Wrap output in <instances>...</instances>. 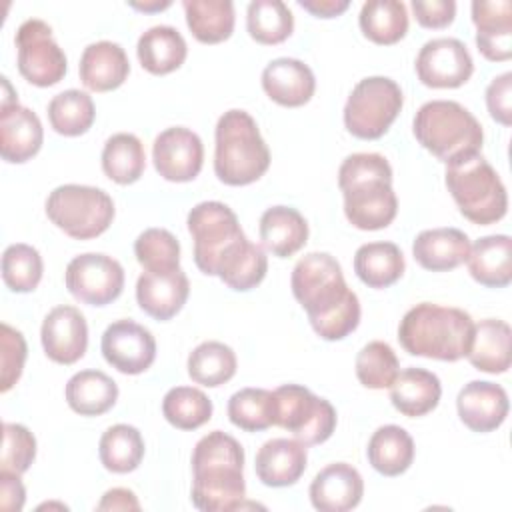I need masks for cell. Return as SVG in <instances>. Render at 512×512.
I'll return each instance as SVG.
<instances>
[{
	"mask_svg": "<svg viewBox=\"0 0 512 512\" xmlns=\"http://www.w3.org/2000/svg\"><path fill=\"white\" fill-rule=\"evenodd\" d=\"M290 286L320 338L342 340L356 330L360 302L348 288L342 266L332 254L310 252L302 256L292 270Z\"/></svg>",
	"mask_w": 512,
	"mask_h": 512,
	"instance_id": "1",
	"label": "cell"
},
{
	"mask_svg": "<svg viewBox=\"0 0 512 512\" xmlns=\"http://www.w3.org/2000/svg\"><path fill=\"white\" fill-rule=\"evenodd\" d=\"M244 448L240 442L214 430L202 436L192 452V504L204 512L236 510L246 496Z\"/></svg>",
	"mask_w": 512,
	"mask_h": 512,
	"instance_id": "2",
	"label": "cell"
},
{
	"mask_svg": "<svg viewBox=\"0 0 512 512\" xmlns=\"http://www.w3.org/2000/svg\"><path fill=\"white\" fill-rule=\"evenodd\" d=\"M344 196V214L358 230L386 228L398 212L392 188V166L376 152H356L344 158L338 170Z\"/></svg>",
	"mask_w": 512,
	"mask_h": 512,
	"instance_id": "3",
	"label": "cell"
},
{
	"mask_svg": "<svg viewBox=\"0 0 512 512\" xmlns=\"http://www.w3.org/2000/svg\"><path fill=\"white\" fill-rule=\"evenodd\" d=\"M474 320L454 306L420 302L410 308L398 326V340L412 356L456 362L468 354Z\"/></svg>",
	"mask_w": 512,
	"mask_h": 512,
	"instance_id": "4",
	"label": "cell"
},
{
	"mask_svg": "<svg viewBox=\"0 0 512 512\" xmlns=\"http://www.w3.org/2000/svg\"><path fill=\"white\" fill-rule=\"evenodd\" d=\"M270 166V150L256 120L232 108L218 118L214 132V172L228 186L256 182Z\"/></svg>",
	"mask_w": 512,
	"mask_h": 512,
	"instance_id": "5",
	"label": "cell"
},
{
	"mask_svg": "<svg viewBox=\"0 0 512 512\" xmlns=\"http://www.w3.org/2000/svg\"><path fill=\"white\" fill-rule=\"evenodd\" d=\"M416 140L444 164L478 154L484 142L482 124L454 100H430L412 120Z\"/></svg>",
	"mask_w": 512,
	"mask_h": 512,
	"instance_id": "6",
	"label": "cell"
},
{
	"mask_svg": "<svg viewBox=\"0 0 512 512\" xmlns=\"http://www.w3.org/2000/svg\"><path fill=\"white\" fill-rule=\"evenodd\" d=\"M444 176L446 188L466 220L488 226L504 218L508 210L506 186L480 152L446 164Z\"/></svg>",
	"mask_w": 512,
	"mask_h": 512,
	"instance_id": "7",
	"label": "cell"
},
{
	"mask_svg": "<svg viewBox=\"0 0 512 512\" xmlns=\"http://www.w3.org/2000/svg\"><path fill=\"white\" fill-rule=\"evenodd\" d=\"M46 216L70 238L90 240L112 224L114 202L102 188L62 184L48 194Z\"/></svg>",
	"mask_w": 512,
	"mask_h": 512,
	"instance_id": "8",
	"label": "cell"
},
{
	"mask_svg": "<svg viewBox=\"0 0 512 512\" xmlns=\"http://www.w3.org/2000/svg\"><path fill=\"white\" fill-rule=\"evenodd\" d=\"M402 104V90L392 78H362L346 100L344 126L356 138L376 140L388 132L400 114Z\"/></svg>",
	"mask_w": 512,
	"mask_h": 512,
	"instance_id": "9",
	"label": "cell"
},
{
	"mask_svg": "<svg viewBox=\"0 0 512 512\" xmlns=\"http://www.w3.org/2000/svg\"><path fill=\"white\" fill-rule=\"evenodd\" d=\"M186 224L194 240V262L208 276H216L222 260L246 238L232 208L218 200L196 204Z\"/></svg>",
	"mask_w": 512,
	"mask_h": 512,
	"instance_id": "10",
	"label": "cell"
},
{
	"mask_svg": "<svg viewBox=\"0 0 512 512\" xmlns=\"http://www.w3.org/2000/svg\"><path fill=\"white\" fill-rule=\"evenodd\" d=\"M276 422L304 446L326 442L336 428L334 406L300 384H282L274 390Z\"/></svg>",
	"mask_w": 512,
	"mask_h": 512,
	"instance_id": "11",
	"label": "cell"
},
{
	"mask_svg": "<svg viewBox=\"0 0 512 512\" xmlns=\"http://www.w3.org/2000/svg\"><path fill=\"white\" fill-rule=\"evenodd\" d=\"M18 70L34 86L58 84L66 74L64 50L56 44L52 28L40 18L24 20L14 36Z\"/></svg>",
	"mask_w": 512,
	"mask_h": 512,
	"instance_id": "12",
	"label": "cell"
},
{
	"mask_svg": "<svg viewBox=\"0 0 512 512\" xmlns=\"http://www.w3.org/2000/svg\"><path fill=\"white\" fill-rule=\"evenodd\" d=\"M64 282L76 300L90 306H106L122 294L124 268L108 254L86 252L68 262Z\"/></svg>",
	"mask_w": 512,
	"mask_h": 512,
	"instance_id": "13",
	"label": "cell"
},
{
	"mask_svg": "<svg viewBox=\"0 0 512 512\" xmlns=\"http://www.w3.org/2000/svg\"><path fill=\"white\" fill-rule=\"evenodd\" d=\"M418 80L428 88H458L474 72L472 56L458 38H432L416 56Z\"/></svg>",
	"mask_w": 512,
	"mask_h": 512,
	"instance_id": "14",
	"label": "cell"
},
{
	"mask_svg": "<svg viewBox=\"0 0 512 512\" xmlns=\"http://www.w3.org/2000/svg\"><path fill=\"white\" fill-rule=\"evenodd\" d=\"M104 360L122 374H142L156 358L152 332L130 318L112 322L100 342Z\"/></svg>",
	"mask_w": 512,
	"mask_h": 512,
	"instance_id": "15",
	"label": "cell"
},
{
	"mask_svg": "<svg viewBox=\"0 0 512 512\" xmlns=\"http://www.w3.org/2000/svg\"><path fill=\"white\" fill-rule=\"evenodd\" d=\"M152 160L164 180L190 182L202 170L204 146L200 136L190 128L172 126L154 138Z\"/></svg>",
	"mask_w": 512,
	"mask_h": 512,
	"instance_id": "16",
	"label": "cell"
},
{
	"mask_svg": "<svg viewBox=\"0 0 512 512\" xmlns=\"http://www.w3.org/2000/svg\"><path fill=\"white\" fill-rule=\"evenodd\" d=\"M40 340L52 362L64 366L78 362L88 346V324L84 314L68 304L52 308L42 322Z\"/></svg>",
	"mask_w": 512,
	"mask_h": 512,
	"instance_id": "17",
	"label": "cell"
},
{
	"mask_svg": "<svg viewBox=\"0 0 512 512\" xmlns=\"http://www.w3.org/2000/svg\"><path fill=\"white\" fill-rule=\"evenodd\" d=\"M508 394L500 384L488 380H472L464 384L456 398L460 420L472 432H492L508 416Z\"/></svg>",
	"mask_w": 512,
	"mask_h": 512,
	"instance_id": "18",
	"label": "cell"
},
{
	"mask_svg": "<svg viewBox=\"0 0 512 512\" xmlns=\"http://www.w3.org/2000/svg\"><path fill=\"white\" fill-rule=\"evenodd\" d=\"M364 494L360 472L346 462L322 468L310 484V502L320 512H348L356 508Z\"/></svg>",
	"mask_w": 512,
	"mask_h": 512,
	"instance_id": "19",
	"label": "cell"
},
{
	"mask_svg": "<svg viewBox=\"0 0 512 512\" xmlns=\"http://www.w3.org/2000/svg\"><path fill=\"white\" fill-rule=\"evenodd\" d=\"M472 22L476 46L486 60L504 62L512 56V4L510 0H474Z\"/></svg>",
	"mask_w": 512,
	"mask_h": 512,
	"instance_id": "20",
	"label": "cell"
},
{
	"mask_svg": "<svg viewBox=\"0 0 512 512\" xmlns=\"http://www.w3.org/2000/svg\"><path fill=\"white\" fill-rule=\"evenodd\" d=\"M190 282L182 268L170 272H142L136 282L138 306L156 320H170L186 304Z\"/></svg>",
	"mask_w": 512,
	"mask_h": 512,
	"instance_id": "21",
	"label": "cell"
},
{
	"mask_svg": "<svg viewBox=\"0 0 512 512\" xmlns=\"http://www.w3.org/2000/svg\"><path fill=\"white\" fill-rule=\"evenodd\" d=\"M262 88L276 104L298 108L314 96L316 78L310 66L298 58H274L262 70Z\"/></svg>",
	"mask_w": 512,
	"mask_h": 512,
	"instance_id": "22",
	"label": "cell"
},
{
	"mask_svg": "<svg viewBox=\"0 0 512 512\" xmlns=\"http://www.w3.org/2000/svg\"><path fill=\"white\" fill-rule=\"evenodd\" d=\"M306 446L296 438H272L260 446L254 460L256 476L272 488L292 486L306 470Z\"/></svg>",
	"mask_w": 512,
	"mask_h": 512,
	"instance_id": "23",
	"label": "cell"
},
{
	"mask_svg": "<svg viewBox=\"0 0 512 512\" xmlns=\"http://www.w3.org/2000/svg\"><path fill=\"white\" fill-rule=\"evenodd\" d=\"M44 140L42 122L26 106L0 108V154L6 162L22 164L38 154Z\"/></svg>",
	"mask_w": 512,
	"mask_h": 512,
	"instance_id": "24",
	"label": "cell"
},
{
	"mask_svg": "<svg viewBox=\"0 0 512 512\" xmlns=\"http://www.w3.org/2000/svg\"><path fill=\"white\" fill-rule=\"evenodd\" d=\"M130 62L124 48L110 40H98L84 48L78 64L82 84L92 92L116 90L124 84Z\"/></svg>",
	"mask_w": 512,
	"mask_h": 512,
	"instance_id": "25",
	"label": "cell"
},
{
	"mask_svg": "<svg viewBox=\"0 0 512 512\" xmlns=\"http://www.w3.org/2000/svg\"><path fill=\"white\" fill-rule=\"evenodd\" d=\"M470 246V238L458 228H432L414 238L412 254L422 268L446 272L466 262Z\"/></svg>",
	"mask_w": 512,
	"mask_h": 512,
	"instance_id": "26",
	"label": "cell"
},
{
	"mask_svg": "<svg viewBox=\"0 0 512 512\" xmlns=\"http://www.w3.org/2000/svg\"><path fill=\"white\" fill-rule=\"evenodd\" d=\"M470 276L488 288H504L512 280V240L506 234L482 236L466 256Z\"/></svg>",
	"mask_w": 512,
	"mask_h": 512,
	"instance_id": "27",
	"label": "cell"
},
{
	"mask_svg": "<svg viewBox=\"0 0 512 512\" xmlns=\"http://www.w3.org/2000/svg\"><path fill=\"white\" fill-rule=\"evenodd\" d=\"M388 388L392 406L410 418L432 412L442 396L440 378L424 368H406L398 372Z\"/></svg>",
	"mask_w": 512,
	"mask_h": 512,
	"instance_id": "28",
	"label": "cell"
},
{
	"mask_svg": "<svg viewBox=\"0 0 512 512\" xmlns=\"http://www.w3.org/2000/svg\"><path fill=\"white\" fill-rule=\"evenodd\" d=\"M136 54L144 70L162 76L184 64L188 46L184 36L174 26L158 24L140 34Z\"/></svg>",
	"mask_w": 512,
	"mask_h": 512,
	"instance_id": "29",
	"label": "cell"
},
{
	"mask_svg": "<svg viewBox=\"0 0 512 512\" xmlns=\"http://www.w3.org/2000/svg\"><path fill=\"white\" fill-rule=\"evenodd\" d=\"M260 240L278 258L296 254L308 240L306 218L290 206H272L260 216Z\"/></svg>",
	"mask_w": 512,
	"mask_h": 512,
	"instance_id": "30",
	"label": "cell"
},
{
	"mask_svg": "<svg viewBox=\"0 0 512 512\" xmlns=\"http://www.w3.org/2000/svg\"><path fill=\"white\" fill-rule=\"evenodd\" d=\"M510 338L512 330L504 320H480L474 324L466 358L480 372L502 374L510 368Z\"/></svg>",
	"mask_w": 512,
	"mask_h": 512,
	"instance_id": "31",
	"label": "cell"
},
{
	"mask_svg": "<svg viewBox=\"0 0 512 512\" xmlns=\"http://www.w3.org/2000/svg\"><path fill=\"white\" fill-rule=\"evenodd\" d=\"M66 402L80 416H100L118 400V384L102 370H80L66 382Z\"/></svg>",
	"mask_w": 512,
	"mask_h": 512,
	"instance_id": "32",
	"label": "cell"
},
{
	"mask_svg": "<svg viewBox=\"0 0 512 512\" xmlns=\"http://www.w3.org/2000/svg\"><path fill=\"white\" fill-rule=\"evenodd\" d=\"M366 456L382 476H400L414 460V440L402 426L386 424L370 436Z\"/></svg>",
	"mask_w": 512,
	"mask_h": 512,
	"instance_id": "33",
	"label": "cell"
},
{
	"mask_svg": "<svg viewBox=\"0 0 512 512\" xmlns=\"http://www.w3.org/2000/svg\"><path fill=\"white\" fill-rule=\"evenodd\" d=\"M404 268V254L394 242H368L354 254V272L370 288L392 286Z\"/></svg>",
	"mask_w": 512,
	"mask_h": 512,
	"instance_id": "34",
	"label": "cell"
},
{
	"mask_svg": "<svg viewBox=\"0 0 512 512\" xmlns=\"http://www.w3.org/2000/svg\"><path fill=\"white\" fill-rule=\"evenodd\" d=\"M186 24L192 36L204 44H218L234 30V4L230 0H184Z\"/></svg>",
	"mask_w": 512,
	"mask_h": 512,
	"instance_id": "35",
	"label": "cell"
},
{
	"mask_svg": "<svg viewBox=\"0 0 512 512\" xmlns=\"http://www.w3.org/2000/svg\"><path fill=\"white\" fill-rule=\"evenodd\" d=\"M360 30L374 44H396L408 32L406 4L400 0H368L360 8Z\"/></svg>",
	"mask_w": 512,
	"mask_h": 512,
	"instance_id": "36",
	"label": "cell"
},
{
	"mask_svg": "<svg viewBox=\"0 0 512 512\" xmlns=\"http://www.w3.org/2000/svg\"><path fill=\"white\" fill-rule=\"evenodd\" d=\"M146 168V152L138 136L130 132L112 134L102 148V170L116 184L136 182Z\"/></svg>",
	"mask_w": 512,
	"mask_h": 512,
	"instance_id": "37",
	"label": "cell"
},
{
	"mask_svg": "<svg viewBox=\"0 0 512 512\" xmlns=\"http://www.w3.org/2000/svg\"><path fill=\"white\" fill-rule=\"evenodd\" d=\"M98 454L106 470L128 474L136 470L144 458V438L140 430L130 424H114L102 434Z\"/></svg>",
	"mask_w": 512,
	"mask_h": 512,
	"instance_id": "38",
	"label": "cell"
},
{
	"mask_svg": "<svg viewBox=\"0 0 512 512\" xmlns=\"http://www.w3.org/2000/svg\"><path fill=\"white\" fill-rule=\"evenodd\" d=\"M268 270V258L264 250L244 238L220 264L218 278L232 290L246 292L256 288Z\"/></svg>",
	"mask_w": 512,
	"mask_h": 512,
	"instance_id": "39",
	"label": "cell"
},
{
	"mask_svg": "<svg viewBox=\"0 0 512 512\" xmlns=\"http://www.w3.org/2000/svg\"><path fill=\"white\" fill-rule=\"evenodd\" d=\"M236 354L224 342L208 340L198 344L188 356V376L202 386L214 388L236 374Z\"/></svg>",
	"mask_w": 512,
	"mask_h": 512,
	"instance_id": "40",
	"label": "cell"
},
{
	"mask_svg": "<svg viewBox=\"0 0 512 512\" xmlns=\"http://www.w3.org/2000/svg\"><path fill=\"white\" fill-rule=\"evenodd\" d=\"M96 108L88 92L70 88L56 94L48 104L50 126L62 136H80L90 130Z\"/></svg>",
	"mask_w": 512,
	"mask_h": 512,
	"instance_id": "41",
	"label": "cell"
},
{
	"mask_svg": "<svg viewBox=\"0 0 512 512\" xmlns=\"http://www.w3.org/2000/svg\"><path fill=\"white\" fill-rule=\"evenodd\" d=\"M228 418L246 432H260L276 422L274 392L264 388H242L228 400Z\"/></svg>",
	"mask_w": 512,
	"mask_h": 512,
	"instance_id": "42",
	"label": "cell"
},
{
	"mask_svg": "<svg viewBox=\"0 0 512 512\" xmlns=\"http://www.w3.org/2000/svg\"><path fill=\"white\" fill-rule=\"evenodd\" d=\"M248 34L258 44H280L294 30V16L282 0H252L246 10Z\"/></svg>",
	"mask_w": 512,
	"mask_h": 512,
	"instance_id": "43",
	"label": "cell"
},
{
	"mask_svg": "<svg viewBox=\"0 0 512 512\" xmlns=\"http://www.w3.org/2000/svg\"><path fill=\"white\" fill-rule=\"evenodd\" d=\"M164 418L180 430H196L212 418V400L192 386H174L162 400Z\"/></svg>",
	"mask_w": 512,
	"mask_h": 512,
	"instance_id": "44",
	"label": "cell"
},
{
	"mask_svg": "<svg viewBox=\"0 0 512 512\" xmlns=\"http://www.w3.org/2000/svg\"><path fill=\"white\" fill-rule=\"evenodd\" d=\"M400 372V362L390 344L372 340L356 354V376L362 386L372 390L388 388Z\"/></svg>",
	"mask_w": 512,
	"mask_h": 512,
	"instance_id": "45",
	"label": "cell"
},
{
	"mask_svg": "<svg viewBox=\"0 0 512 512\" xmlns=\"http://www.w3.org/2000/svg\"><path fill=\"white\" fill-rule=\"evenodd\" d=\"M40 252L30 244H10L2 254V280L12 292H32L42 280Z\"/></svg>",
	"mask_w": 512,
	"mask_h": 512,
	"instance_id": "46",
	"label": "cell"
},
{
	"mask_svg": "<svg viewBox=\"0 0 512 512\" xmlns=\"http://www.w3.org/2000/svg\"><path fill=\"white\" fill-rule=\"evenodd\" d=\"M134 254L144 272H170L180 268V244L164 228H146L134 242Z\"/></svg>",
	"mask_w": 512,
	"mask_h": 512,
	"instance_id": "47",
	"label": "cell"
},
{
	"mask_svg": "<svg viewBox=\"0 0 512 512\" xmlns=\"http://www.w3.org/2000/svg\"><path fill=\"white\" fill-rule=\"evenodd\" d=\"M2 456L0 470L12 474H24L36 458L34 434L16 422H4L2 426Z\"/></svg>",
	"mask_w": 512,
	"mask_h": 512,
	"instance_id": "48",
	"label": "cell"
},
{
	"mask_svg": "<svg viewBox=\"0 0 512 512\" xmlns=\"http://www.w3.org/2000/svg\"><path fill=\"white\" fill-rule=\"evenodd\" d=\"M26 340L20 330L12 328L10 324H0V390L8 392L22 376L24 362H26Z\"/></svg>",
	"mask_w": 512,
	"mask_h": 512,
	"instance_id": "49",
	"label": "cell"
},
{
	"mask_svg": "<svg viewBox=\"0 0 512 512\" xmlns=\"http://www.w3.org/2000/svg\"><path fill=\"white\" fill-rule=\"evenodd\" d=\"M486 106L490 116L502 126L512 124V72H504L486 88Z\"/></svg>",
	"mask_w": 512,
	"mask_h": 512,
	"instance_id": "50",
	"label": "cell"
},
{
	"mask_svg": "<svg viewBox=\"0 0 512 512\" xmlns=\"http://www.w3.org/2000/svg\"><path fill=\"white\" fill-rule=\"evenodd\" d=\"M412 10L420 26L446 28L456 16L454 0H412Z\"/></svg>",
	"mask_w": 512,
	"mask_h": 512,
	"instance_id": "51",
	"label": "cell"
},
{
	"mask_svg": "<svg viewBox=\"0 0 512 512\" xmlns=\"http://www.w3.org/2000/svg\"><path fill=\"white\" fill-rule=\"evenodd\" d=\"M24 500L26 490L20 480V474L0 470V508L4 512H18L22 510Z\"/></svg>",
	"mask_w": 512,
	"mask_h": 512,
	"instance_id": "52",
	"label": "cell"
},
{
	"mask_svg": "<svg viewBox=\"0 0 512 512\" xmlns=\"http://www.w3.org/2000/svg\"><path fill=\"white\" fill-rule=\"evenodd\" d=\"M96 508L98 510H140V502L136 494L128 488H112L102 496Z\"/></svg>",
	"mask_w": 512,
	"mask_h": 512,
	"instance_id": "53",
	"label": "cell"
},
{
	"mask_svg": "<svg viewBox=\"0 0 512 512\" xmlns=\"http://www.w3.org/2000/svg\"><path fill=\"white\" fill-rule=\"evenodd\" d=\"M298 6L318 18H334L348 10V0H298Z\"/></svg>",
	"mask_w": 512,
	"mask_h": 512,
	"instance_id": "54",
	"label": "cell"
},
{
	"mask_svg": "<svg viewBox=\"0 0 512 512\" xmlns=\"http://www.w3.org/2000/svg\"><path fill=\"white\" fill-rule=\"evenodd\" d=\"M2 88H4V94H2V108L12 106V104H18L16 92L12 90V86H10V82H8L6 76H2Z\"/></svg>",
	"mask_w": 512,
	"mask_h": 512,
	"instance_id": "55",
	"label": "cell"
},
{
	"mask_svg": "<svg viewBox=\"0 0 512 512\" xmlns=\"http://www.w3.org/2000/svg\"><path fill=\"white\" fill-rule=\"evenodd\" d=\"M130 6L132 8H136V10H144V12H152V10H162V8H168L170 6V2L166 0V2H144V4H140V2H130Z\"/></svg>",
	"mask_w": 512,
	"mask_h": 512,
	"instance_id": "56",
	"label": "cell"
}]
</instances>
